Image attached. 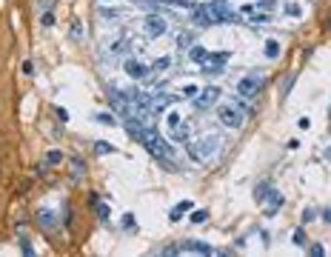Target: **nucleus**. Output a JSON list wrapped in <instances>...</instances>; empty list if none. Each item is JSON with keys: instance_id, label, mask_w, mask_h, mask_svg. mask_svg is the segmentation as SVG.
<instances>
[{"instance_id": "nucleus-10", "label": "nucleus", "mask_w": 331, "mask_h": 257, "mask_svg": "<svg viewBox=\"0 0 331 257\" xmlns=\"http://www.w3.org/2000/svg\"><path fill=\"white\" fill-rule=\"evenodd\" d=\"M174 100H177L174 94H160V97H154V100H151V112H163V109H169Z\"/></svg>"}, {"instance_id": "nucleus-13", "label": "nucleus", "mask_w": 331, "mask_h": 257, "mask_svg": "<svg viewBox=\"0 0 331 257\" xmlns=\"http://www.w3.org/2000/svg\"><path fill=\"white\" fill-rule=\"evenodd\" d=\"M94 152H97V154H112L114 146H112V143H106V140H97V143H94Z\"/></svg>"}, {"instance_id": "nucleus-15", "label": "nucleus", "mask_w": 331, "mask_h": 257, "mask_svg": "<svg viewBox=\"0 0 331 257\" xmlns=\"http://www.w3.org/2000/svg\"><path fill=\"white\" fill-rule=\"evenodd\" d=\"M40 223H43L46 229H49V226H52V229H55V226H57L55 214H49V211H40Z\"/></svg>"}, {"instance_id": "nucleus-5", "label": "nucleus", "mask_w": 331, "mask_h": 257, "mask_svg": "<svg viewBox=\"0 0 331 257\" xmlns=\"http://www.w3.org/2000/svg\"><path fill=\"white\" fill-rule=\"evenodd\" d=\"M189 255V252H194V255H214V249L211 246H205V243H194V240H189V243H183V246H177L174 249V255Z\"/></svg>"}, {"instance_id": "nucleus-16", "label": "nucleus", "mask_w": 331, "mask_h": 257, "mask_svg": "<svg viewBox=\"0 0 331 257\" xmlns=\"http://www.w3.org/2000/svg\"><path fill=\"white\" fill-rule=\"evenodd\" d=\"M94 120H97V123H103V126H114L112 115H106V112H97V115H94Z\"/></svg>"}, {"instance_id": "nucleus-28", "label": "nucleus", "mask_w": 331, "mask_h": 257, "mask_svg": "<svg viewBox=\"0 0 331 257\" xmlns=\"http://www.w3.org/2000/svg\"><path fill=\"white\" fill-rule=\"evenodd\" d=\"M23 71H26V74H32V71H34V66H32V60H26V63H23Z\"/></svg>"}, {"instance_id": "nucleus-7", "label": "nucleus", "mask_w": 331, "mask_h": 257, "mask_svg": "<svg viewBox=\"0 0 331 257\" xmlns=\"http://www.w3.org/2000/svg\"><path fill=\"white\" fill-rule=\"evenodd\" d=\"M123 69H126V74H132V77H137V80H143V77L148 74V66H146V63H140V60H132V58L123 63Z\"/></svg>"}, {"instance_id": "nucleus-22", "label": "nucleus", "mask_w": 331, "mask_h": 257, "mask_svg": "<svg viewBox=\"0 0 331 257\" xmlns=\"http://www.w3.org/2000/svg\"><path fill=\"white\" fill-rule=\"evenodd\" d=\"M46 160L55 166V163H60V160H63V154H60V152H49V154H46Z\"/></svg>"}, {"instance_id": "nucleus-1", "label": "nucleus", "mask_w": 331, "mask_h": 257, "mask_svg": "<svg viewBox=\"0 0 331 257\" xmlns=\"http://www.w3.org/2000/svg\"><path fill=\"white\" fill-rule=\"evenodd\" d=\"M137 140L143 143V146H146V149L154 154V157H160V160H169V157H171V146L163 140V137H160L154 128H143Z\"/></svg>"}, {"instance_id": "nucleus-4", "label": "nucleus", "mask_w": 331, "mask_h": 257, "mask_svg": "<svg viewBox=\"0 0 331 257\" xmlns=\"http://www.w3.org/2000/svg\"><path fill=\"white\" fill-rule=\"evenodd\" d=\"M143 29H146L151 37L166 35V17H160V14H146V17H143Z\"/></svg>"}, {"instance_id": "nucleus-23", "label": "nucleus", "mask_w": 331, "mask_h": 257, "mask_svg": "<svg viewBox=\"0 0 331 257\" xmlns=\"http://www.w3.org/2000/svg\"><path fill=\"white\" fill-rule=\"evenodd\" d=\"M183 94H186V97H197V86H186V89H183Z\"/></svg>"}, {"instance_id": "nucleus-31", "label": "nucleus", "mask_w": 331, "mask_h": 257, "mask_svg": "<svg viewBox=\"0 0 331 257\" xmlns=\"http://www.w3.org/2000/svg\"><path fill=\"white\" fill-rule=\"evenodd\" d=\"M308 220H314V211L311 209H306V214H303V223H308Z\"/></svg>"}, {"instance_id": "nucleus-25", "label": "nucleus", "mask_w": 331, "mask_h": 257, "mask_svg": "<svg viewBox=\"0 0 331 257\" xmlns=\"http://www.w3.org/2000/svg\"><path fill=\"white\" fill-rule=\"evenodd\" d=\"M43 26H55V14H52V12L43 14Z\"/></svg>"}, {"instance_id": "nucleus-21", "label": "nucleus", "mask_w": 331, "mask_h": 257, "mask_svg": "<svg viewBox=\"0 0 331 257\" xmlns=\"http://www.w3.org/2000/svg\"><path fill=\"white\" fill-rule=\"evenodd\" d=\"M169 66H171V58H160V60H157V63H154V69H157V71H163V69H169Z\"/></svg>"}, {"instance_id": "nucleus-8", "label": "nucleus", "mask_w": 331, "mask_h": 257, "mask_svg": "<svg viewBox=\"0 0 331 257\" xmlns=\"http://www.w3.org/2000/svg\"><path fill=\"white\" fill-rule=\"evenodd\" d=\"M257 89H260V80H257V77H243V80L237 83L240 97H251V94H257Z\"/></svg>"}, {"instance_id": "nucleus-2", "label": "nucleus", "mask_w": 331, "mask_h": 257, "mask_svg": "<svg viewBox=\"0 0 331 257\" xmlns=\"http://www.w3.org/2000/svg\"><path fill=\"white\" fill-rule=\"evenodd\" d=\"M217 146H220V140H217V137H203L200 143H192V146H189V154H192L197 163H205L208 157H214Z\"/></svg>"}, {"instance_id": "nucleus-27", "label": "nucleus", "mask_w": 331, "mask_h": 257, "mask_svg": "<svg viewBox=\"0 0 331 257\" xmlns=\"http://www.w3.org/2000/svg\"><path fill=\"white\" fill-rule=\"evenodd\" d=\"M123 49H126V40H117V43L112 46V52H123Z\"/></svg>"}, {"instance_id": "nucleus-14", "label": "nucleus", "mask_w": 331, "mask_h": 257, "mask_svg": "<svg viewBox=\"0 0 331 257\" xmlns=\"http://www.w3.org/2000/svg\"><path fill=\"white\" fill-rule=\"evenodd\" d=\"M265 55H268V58H277V55H280V43H277V40H268V43H265Z\"/></svg>"}, {"instance_id": "nucleus-3", "label": "nucleus", "mask_w": 331, "mask_h": 257, "mask_svg": "<svg viewBox=\"0 0 331 257\" xmlns=\"http://www.w3.org/2000/svg\"><path fill=\"white\" fill-rule=\"evenodd\" d=\"M217 117H220V123L228 128H240L243 126V112L234 109V106H220L217 109Z\"/></svg>"}, {"instance_id": "nucleus-19", "label": "nucleus", "mask_w": 331, "mask_h": 257, "mask_svg": "<svg viewBox=\"0 0 331 257\" xmlns=\"http://www.w3.org/2000/svg\"><path fill=\"white\" fill-rule=\"evenodd\" d=\"M268 189H271V186H268V183H260V186L254 189V197H257V200H263V197H265V194H268Z\"/></svg>"}, {"instance_id": "nucleus-30", "label": "nucleus", "mask_w": 331, "mask_h": 257, "mask_svg": "<svg viewBox=\"0 0 331 257\" xmlns=\"http://www.w3.org/2000/svg\"><path fill=\"white\" fill-rule=\"evenodd\" d=\"M100 217L103 220H109V206H103V203H100Z\"/></svg>"}, {"instance_id": "nucleus-18", "label": "nucleus", "mask_w": 331, "mask_h": 257, "mask_svg": "<svg viewBox=\"0 0 331 257\" xmlns=\"http://www.w3.org/2000/svg\"><path fill=\"white\" fill-rule=\"evenodd\" d=\"M205 217H208V211H205V209H197L192 214V223H197V226H200V223H205Z\"/></svg>"}, {"instance_id": "nucleus-6", "label": "nucleus", "mask_w": 331, "mask_h": 257, "mask_svg": "<svg viewBox=\"0 0 331 257\" xmlns=\"http://www.w3.org/2000/svg\"><path fill=\"white\" fill-rule=\"evenodd\" d=\"M217 97H220V89H217V86H208V89H203V92L197 94V100H194V103H197V109H208Z\"/></svg>"}, {"instance_id": "nucleus-12", "label": "nucleus", "mask_w": 331, "mask_h": 257, "mask_svg": "<svg viewBox=\"0 0 331 257\" xmlns=\"http://www.w3.org/2000/svg\"><path fill=\"white\" fill-rule=\"evenodd\" d=\"M208 58H211V55H208L205 49H200V46H192V49H189V60H194V63H200V66H203V63H205Z\"/></svg>"}, {"instance_id": "nucleus-9", "label": "nucleus", "mask_w": 331, "mask_h": 257, "mask_svg": "<svg viewBox=\"0 0 331 257\" xmlns=\"http://www.w3.org/2000/svg\"><path fill=\"white\" fill-rule=\"evenodd\" d=\"M263 200H265V211H268V214L283 206V194H280V192H274V189H268V194H265Z\"/></svg>"}, {"instance_id": "nucleus-20", "label": "nucleus", "mask_w": 331, "mask_h": 257, "mask_svg": "<svg viewBox=\"0 0 331 257\" xmlns=\"http://www.w3.org/2000/svg\"><path fill=\"white\" fill-rule=\"evenodd\" d=\"M285 12L291 14V17H300V14H303V9H300L297 3H288V6H285Z\"/></svg>"}, {"instance_id": "nucleus-17", "label": "nucleus", "mask_w": 331, "mask_h": 257, "mask_svg": "<svg viewBox=\"0 0 331 257\" xmlns=\"http://www.w3.org/2000/svg\"><path fill=\"white\" fill-rule=\"evenodd\" d=\"M291 243H294V246H306V243H308L306 232H303V229H297V232H294V240H291Z\"/></svg>"}, {"instance_id": "nucleus-32", "label": "nucleus", "mask_w": 331, "mask_h": 257, "mask_svg": "<svg viewBox=\"0 0 331 257\" xmlns=\"http://www.w3.org/2000/svg\"><path fill=\"white\" fill-rule=\"evenodd\" d=\"M323 217H326V223H331V209H326V214H323Z\"/></svg>"}, {"instance_id": "nucleus-29", "label": "nucleus", "mask_w": 331, "mask_h": 257, "mask_svg": "<svg viewBox=\"0 0 331 257\" xmlns=\"http://www.w3.org/2000/svg\"><path fill=\"white\" fill-rule=\"evenodd\" d=\"M323 252H326L323 246H311V255H314V257H320V255H323Z\"/></svg>"}, {"instance_id": "nucleus-26", "label": "nucleus", "mask_w": 331, "mask_h": 257, "mask_svg": "<svg viewBox=\"0 0 331 257\" xmlns=\"http://www.w3.org/2000/svg\"><path fill=\"white\" fill-rule=\"evenodd\" d=\"M297 126H300V128H308V126H311V120H308V117H300V120H297Z\"/></svg>"}, {"instance_id": "nucleus-11", "label": "nucleus", "mask_w": 331, "mask_h": 257, "mask_svg": "<svg viewBox=\"0 0 331 257\" xmlns=\"http://www.w3.org/2000/svg\"><path fill=\"white\" fill-rule=\"evenodd\" d=\"M189 209H192V200H183V203H177V206L171 209L169 220H171V223H180V220H183V214H186Z\"/></svg>"}, {"instance_id": "nucleus-24", "label": "nucleus", "mask_w": 331, "mask_h": 257, "mask_svg": "<svg viewBox=\"0 0 331 257\" xmlns=\"http://www.w3.org/2000/svg\"><path fill=\"white\" fill-rule=\"evenodd\" d=\"M80 32H83V26H80V20H74L71 23V37H80Z\"/></svg>"}]
</instances>
